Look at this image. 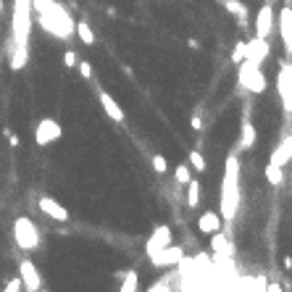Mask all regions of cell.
<instances>
[{
	"mask_svg": "<svg viewBox=\"0 0 292 292\" xmlns=\"http://www.w3.org/2000/svg\"><path fill=\"white\" fill-rule=\"evenodd\" d=\"M182 256H185V250L179 248V245H166V248L153 258V263L155 266H176L179 261H182Z\"/></svg>",
	"mask_w": 292,
	"mask_h": 292,
	"instance_id": "obj_13",
	"label": "cell"
},
{
	"mask_svg": "<svg viewBox=\"0 0 292 292\" xmlns=\"http://www.w3.org/2000/svg\"><path fill=\"white\" fill-rule=\"evenodd\" d=\"M221 224H224V218H221V213H213V211H206L203 216L197 218V229L203 232V234H213V232H218L221 229Z\"/></svg>",
	"mask_w": 292,
	"mask_h": 292,
	"instance_id": "obj_15",
	"label": "cell"
},
{
	"mask_svg": "<svg viewBox=\"0 0 292 292\" xmlns=\"http://www.w3.org/2000/svg\"><path fill=\"white\" fill-rule=\"evenodd\" d=\"M27 61H29V48H16V45H13V50H11V69L21 71L27 66Z\"/></svg>",
	"mask_w": 292,
	"mask_h": 292,
	"instance_id": "obj_20",
	"label": "cell"
},
{
	"mask_svg": "<svg viewBox=\"0 0 292 292\" xmlns=\"http://www.w3.org/2000/svg\"><path fill=\"white\" fill-rule=\"evenodd\" d=\"M79 66V74L84 77V79H89V77H93V66H89L87 61H82V63H77Z\"/></svg>",
	"mask_w": 292,
	"mask_h": 292,
	"instance_id": "obj_32",
	"label": "cell"
},
{
	"mask_svg": "<svg viewBox=\"0 0 292 292\" xmlns=\"http://www.w3.org/2000/svg\"><path fill=\"white\" fill-rule=\"evenodd\" d=\"M266 58H268V40H263V37L248 40V48H245V58L242 61H250V63L261 66Z\"/></svg>",
	"mask_w": 292,
	"mask_h": 292,
	"instance_id": "obj_8",
	"label": "cell"
},
{
	"mask_svg": "<svg viewBox=\"0 0 292 292\" xmlns=\"http://www.w3.org/2000/svg\"><path fill=\"white\" fill-rule=\"evenodd\" d=\"M19 289H24V284H21V277H19V279H8L6 292H19Z\"/></svg>",
	"mask_w": 292,
	"mask_h": 292,
	"instance_id": "obj_31",
	"label": "cell"
},
{
	"mask_svg": "<svg viewBox=\"0 0 292 292\" xmlns=\"http://www.w3.org/2000/svg\"><path fill=\"white\" fill-rule=\"evenodd\" d=\"M134 289H137V271H129V274H124L121 292H134Z\"/></svg>",
	"mask_w": 292,
	"mask_h": 292,
	"instance_id": "obj_27",
	"label": "cell"
},
{
	"mask_svg": "<svg viewBox=\"0 0 292 292\" xmlns=\"http://www.w3.org/2000/svg\"><path fill=\"white\" fill-rule=\"evenodd\" d=\"M98 98H100V105H103V111L108 114V119H114V121H124V111H121V105L111 98L108 93H98Z\"/></svg>",
	"mask_w": 292,
	"mask_h": 292,
	"instance_id": "obj_17",
	"label": "cell"
},
{
	"mask_svg": "<svg viewBox=\"0 0 292 292\" xmlns=\"http://www.w3.org/2000/svg\"><path fill=\"white\" fill-rule=\"evenodd\" d=\"M266 179H268V185H282V166H277V163H271L268 161V166H266Z\"/></svg>",
	"mask_w": 292,
	"mask_h": 292,
	"instance_id": "obj_24",
	"label": "cell"
},
{
	"mask_svg": "<svg viewBox=\"0 0 292 292\" xmlns=\"http://www.w3.org/2000/svg\"><path fill=\"white\" fill-rule=\"evenodd\" d=\"M32 34V0H13V16H11V37L16 48H29Z\"/></svg>",
	"mask_w": 292,
	"mask_h": 292,
	"instance_id": "obj_3",
	"label": "cell"
},
{
	"mask_svg": "<svg viewBox=\"0 0 292 292\" xmlns=\"http://www.w3.org/2000/svg\"><path fill=\"white\" fill-rule=\"evenodd\" d=\"M61 134H63V129H61V124H58L56 119H42V121L37 124V129H34V142H37L40 148H45V145L61 140Z\"/></svg>",
	"mask_w": 292,
	"mask_h": 292,
	"instance_id": "obj_6",
	"label": "cell"
},
{
	"mask_svg": "<svg viewBox=\"0 0 292 292\" xmlns=\"http://www.w3.org/2000/svg\"><path fill=\"white\" fill-rule=\"evenodd\" d=\"M279 34H282L287 53L292 56V8H282L279 13Z\"/></svg>",
	"mask_w": 292,
	"mask_h": 292,
	"instance_id": "obj_14",
	"label": "cell"
},
{
	"mask_svg": "<svg viewBox=\"0 0 292 292\" xmlns=\"http://www.w3.org/2000/svg\"><path fill=\"white\" fill-rule=\"evenodd\" d=\"M271 29H274V8L266 3V6H261V8H258V13H256V37L268 40Z\"/></svg>",
	"mask_w": 292,
	"mask_h": 292,
	"instance_id": "obj_11",
	"label": "cell"
},
{
	"mask_svg": "<svg viewBox=\"0 0 292 292\" xmlns=\"http://www.w3.org/2000/svg\"><path fill=\"white\" fill-rule=\"evenodd\" d=\"M213 253L216 256H229V242H227V234H221V229L218 232H213Z\"/></svg>",
	"mask_w": 292,
	"mask_h": 292,
	"instance_id": "obj_21",
	"label": "cell"
},
{
	"mask_svg": "<svg viewBox=\"0 0 292 292\" xmlns=\"http://www.w3.org/2000/svg\"><path fill=\"white\" fill-rule=\"evenodd\" d=\"M190 161H192L195 171H206V161H203V155H200L197 150H192V153H190Z\"/></svg>",
	"mask_w": 292,
	"mask_h": 292,
	"instance_id": "obj_29",
	"label": "cell"
},
{
	"mask_svg": "<svg viewBox=\"0 0 292 292\" xmlns=\"http://www.w3.org/2000/svg\"><path fill=\"white\" fill-rule=\"evenodd\" d=\"M253 145H256V126L245 119L242 121V134H240V148L242 150H250Z\"/></svg>",
	"mask_w": 292,
	"mask_h": 292,
	"instance_id": "obj_19",
	"label": "cell"
},
{
	"mask_svg": "<svg viewBox=\"0 0 292 292\" xmlns=\"http://www.w3.org/2000/svg\"><path fill=\"white\" fill-rule=\"evenodd\" d=\"M277 87H279V98H282L284 111H287V114H292V63H282Z\"/></svg>",
	"mask_w": 292,
	"mask_h": 292,
	"instance_id": "obj_7",
	"label": "cell"
},
{
	"mask_svg": "<svg viewBox=\"0 0 292 292\" xmlns=\"http://www.w3.org/2000/svg\"><path fill=\"white\" fill-rule=\"evenodd\" d=\"M40 211L45 213V216H48V218H53V221H61V224H66V221H69L71 216H69V211H66L61 203H58V200L56 197H48V195H45V197H40Z\"/></svg>",
	"mask_w": 292,
	"mask_h": 292,
	"instance_id": "obj_10",
	"label": "cell"
},
{
	"mask_svg": "<svg viewBox=\"0 0 292 292\" xmlns=\"http://www.w3.org/2000/svg\"><path fill=\"white\" fill-rule=\"evenodd\" d=\"M74 34H79V40H82L84 45H95V34H93V29H89V24H87V21H79Z\"/></svg>",
	"mask_w": 292,
	"mask_h": 292,
	"instance_id": "obj_23",
	"label": "cell"
},
{
	"mask_svg": "<svg viewBox=\"0 0 292 292\" xmlns=\"http://www.w3.org/2000/svg\"><path fill=\"white\" fill-rule=\"evenodd\" d=\"M169 279H161L158 284H150V292H161V289H169V284H166Z\"/></svg>",
	"mask_w": 292,
	"mask_h": 292,
	"instance_id": "obj_34",
	"label": "cell"
},
{
	"mask_svg": "<svg viewBox=\"0 0 292 292\" xmlns=\"http://www.w3.org/2000/svg\"><path fill=\"white\" fill-rule=\"evenodd\" d=\"M150 163H153V169L158 171V174H166V169H169V163H166V158H163V155H153V158H150Z\"/></svg>",
	"mask_w": 292,
	"mask_h": 292,
	"instance_id": "obj_28",
	"label": "cell"
},
{
	"mask_svg": "<svg viewBox=\"0 0 292 292\" xmlns=\"http://www.w3.org/2000/svg\"><path fill=\"white\" fill-rule=\"evenodd\" d=\"M224 6H227L229 13H237L240 16V24H245V6L240 3V0H224Z\"/></svg>",
	"mask_w": 292,
	"mask_h": 292,
	"instance_id": "obj_25",
	"label": "cell"
},
{
	"mask_svg": "<svg viewBox=\"0 0 292 292\" xmlns=\"http://www.w3.org/2000/svg\"><path fill=\"white\" fill-rule=\"evenodd\" d=\"M174 176H176V182H179V185H187L190 179H192L190 166H187V163H179V166H176V171H174Z\"/></svg>",
	"mask_w": 292,
	"mask_h": 292,
	"instance_id": "obj_26",
	"label": "cell"
},
{
	"mask_svg": "<svg viewBox=\"0 0 292 292\" xmlns=\"http://www.w3.org/2000/svg\"><path fill=\"white\" fill-rule=\"evenodd\" d=\"M19 274H21V284H24V289H29V292L42 289L40 271H37V266H34L32 261H21V263H19Z\"/></svg>",
	"mask_w": 292,
	"mask_h": 292,
	"instance_id": "obj_9",
	"label": "cell"
},
{
	"mask_svg": "<svg viewBox=\"0 0 292 292\" xmlns=\"http://www.w3.org/2000/svg\"><path fill=\"white\" fill-rule=\"evenodd\" d=\"M240 211V158L232 153L224 163V179H221V218L232 224Z\"/></svg>",
	"mask_w": 292,
	"mask_h": 292,
	"instance_id": "obj_2",
	"label": "cell"
},
{
	"mask_svg": "<svg viewBox=\"0 0 292 292\" xmlns=\"http://www.w3.org/2000/svg\"><path fill=\"white\" fill-rule=\"evenodd\" d=\"M292 158V134H287V137L274 148V153H271V163H277V166H287V161Z\"/></svg>",
	"mask_w": 292,
	"mask_h": 292,
	"instance_id": "obj_16",
	"label": "cell"
},
{
	"mask_svg": "<svg viewBox=\"0 0 292 292\" xmlns=\"http://www.w3.org/2000/svg\"><path fill=\"white\" fill-rule=\"evenodd\" d=\"M166 245H171V229L169 227H158L153 234H150V240H148V245H145V250H148V256H150V261L158 256Z\"/></svg>",
	"mask_w": 292,
	"mask_h": 292,
	"instance_id": "obj_12",
	"label": "cell"
},
{
	"mask_svg": "<svg viewBox=\"0 0 292 292\" xmlns=\"http://www.w3.org/2000/svg\"><path fill=\"white\" fill-rule=\"evenodd\" d=\"M266 289H268V292H279V289H282V284H266Z\"/></svg>",
	"mask_w": 292,
	"mask_h": 292,
	"instance_id": "obj_35",
	"label": "cell"
},
{
	"mask_svg": "<svg viewBox=\"0 0 292 292\" xmlns=\"http://www.w3.org/2000/svg\"><path fill=\"white\" fill-rule=\"evenodd\" d=\"M266 277H234L232 289H266Z\"/></svg>",
	"mask_w": 292,
	"mask_h": 292,
	"instance_id": "obj_18",
	"label": "cell"
},
{
	"mask_svg": "<svg viewBox=\"0 0 292 292\" xmlns=\"http://www.w3.org/2000/svg\"><path fill=\"white\" fill-rule=\"evenodd\" d=\"M32 11H37V21L40 27L58 37V40H69L74 32H77V24L71 13L66 11L61 3H56V0H32Z\"/></svg>",
	"mask_w": 292,
	"mask_h": 292,
	"instance_id": "obj_1",
	"label": "cell"
},
{
	"mask_svg": "<svg viewBox=\"0 0 292 292\" xmlns=\"http://www.w3.org/2000/svg\"><path fill=\"white\" fill-rule=\"evenodd\" d=\"M237 66H240L237 69V84L242 89H248V93H253V95L266 93V77L261 71V66H256L250 61H240Z\"/></svg>",
	"mask_w": 292,
	"mask_h": 292,
	"instance_id": "obj_4",
	"label": "cell"
},
{
	"mask_svg": "<svg viewBox=\"0 0 292 292\" xmlns=\"http://www.w3.org/2000/svg\"><path fill=\"white\" fill-rule=\"evenodd\" d=\"M197 203H200V182L197 179H190L187 182V206L197 208Z\"/></svg>",
	"mask_w": 292,
	"mask_h": 292,
	"instance_id": "obj_22",
	"label": "cell"
},
{
	"mask_svg": "<svg viewBox=\"0 0 292 292\" xmlns=\"http://www.w3.org/2000/svg\"><path fill=\"white\" fill-rule=\"evenodd\" d=\"M245 48H248V42H237V45H234V50H232V61H234V63H240V61L245 58Z\"/></svg>",
	"mask_w": 292,
	"mask_h": 292,
	"instance_id": "obj_30",
	"label": "cell"
},
{
	"mask_svg": "<svg viewBox=\"0 0 292 292\" xmlns=\"http://www.w3.org/2000/svg\"><path fill=\"white\" fill-rule=\"evenodd\" d=\"M0 11H3V0H0Z\"/></svg>",
	"mask_w": 292,
	"mask_h": 292,
	"instance_id": "obj_36",
	"label": "cell"
},
{
	"mask_svg": "<svg viewBox=\"0 0 292 292\" xmlns=\"http://www.w3.org/2000/svg\"><path fill=\"white\" fill-rule=\"evenodd\" d=\"M13 240H16V245H19L24 253L37 250L40 232H37V227H34V221L27 218V216H19V218L13 221Z\"/></svg>",
	"mask_w": 292,
	"mask_h": 292,
	"instance_id": "obj_5",
	"label": "cell"
},
{
	"mask_svg": "<svg viewBox=\"0 0 292 292\" xmlns=\"http://www.w3.org/2000/svg\"><path fill=\"white\" fill-rule=\"evenodd\" d=\"M63 63H66V66H69V69H71V66H77V56H74L71 50H66V56H63Z\"/></svg>",
	"mask_w": 292,
	"mask_h": 292,
	"instance_id": "obj_33",
	"label": "cell"
}]
</instances>
